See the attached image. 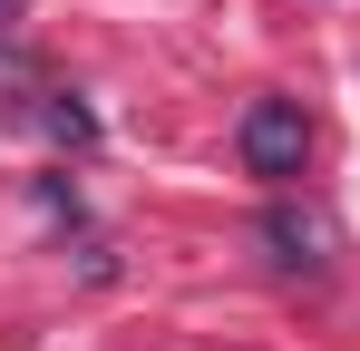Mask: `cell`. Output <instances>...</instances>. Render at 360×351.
Wrapping results in <instances>:
<instances>
[{
  "label": "cell",
  "instance_id": "1",
  "mask_svg": "<svg viewBox=\"0 0 360 351\" xmlns=\"http://www.w3.org/2000/svg\"><path fill=\"white\" fill-rule=\"evenodd\" d=\"M234 147H243V166H253V176L292 185L302 156H311V127H302L292 98H253V108H243V127H234Z\"/></svg>",
  "mask_w": 360,
  "mask_h": 351
},
{
  "label": "cell",
  "instance_id": "2",
  "mask_svg": "<svg viewBox=\"0 0 360 351\" xmlns=\"http://www.w3.org/2000/svg\"><path fill=\"white\" fill-rule=\"evenodd\" d=\"M263 244H273V264H331V225L311 205H273L263 215Z\"/></svg>",
  "mask_w": 360,
  "mask_h": 351
},
{
  "label": "cell",
  "instance_id": "3",
  "mask_svg": "<svg viewBox=\"0 0 360 351\" xmlns=\"http://www.w3.org/2000/svg\"><path fill=\"white\" fill-rule=\"evenodd\" d=\"M0 10H20V0H0Z\"/></svg>",
  "mask_w": 360,
  "mask_h": 351
}]
</instances>
